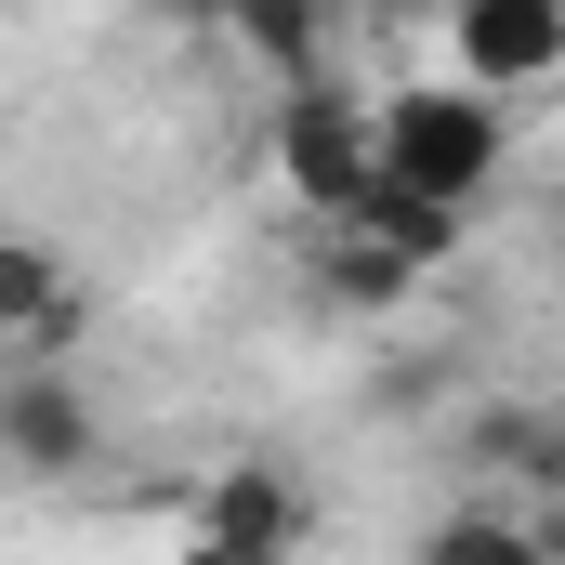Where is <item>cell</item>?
I'll list each match as a JSON object with an SVG mask.
<instances>
[{
	"instance_id": "obj_4",
	"label": "cell",
	"mask_w": 565,
	"mask_h": 565,
	"mask_svg": "<svg viewBox=\"0 0 565 565\" xmlns=\"http://www.w3.org/2000/svg\"><path fill=\"white\" fill-rule=\"evenodd\" d=\"M0 460H13L26 487H53V473L93 460V395H79V369H0Z\"/></svg>"
},
{
	"instance_id": "obj_11",
	"label": "cell",
	"mask_w": 565,
	"mask_h": 565,
	"mask_svg": "<svg viewBox=\"0 0 565 565\" xmlns=\"http://www.w3.org/2000/svg\"><path fill=\"white\" fill-rule=\"evenodd\" d=\"M316 289H329V302H355V316H382V302H408V289H422V264H408V250H382L369 224H316Z\"/></svg>"
},
{
	"instance_id": "obj_12",
	"label": "cell",
	"mask_w": 565,
	"mask_h": 565,
	"mask_svg": "<svg viewBox=\"0 0 565 565\" xmlns=\"http://www.w3.org/2000/svg\"><path fill=\"white\" fill-rule=\"evenodd\" d=\"M184 565H289V553H237V540H184Z\"/></svg>"
},
{
	"instance_id": "obj_10",
	"label": "cell",
	"mask_w": 565,
	"mask_h": 565,
	"mask_svg": "<svg viewBox=\"0 0 565 565\" xmlns=\"http://www.w3.org/2000/svg\"><path fill=\"white\" fill-rule=\"evenodd\" d=\"M342 224H369V237H382V250H408L422 277L460 250V237H473V211H447V198H434V184H408V171H382V184H369Z\"/></svg>"
},
{
	"instance_id": "obj_7",
	"label": "cell",
	"mask_w": 565,
	"mask_h": 565,
	"mask_svg": "<svg viewBox=\"0 0 565 565\" xmlns=\"http://www.w3.org/2000/svg\"><path fill=\"white\" fill-rule=\"evenodd\" d=\"M473 460L526 513H565V408H473Z\"/></svg>"
},
{
	"instance_id": "obj_2",
	"label": "cell",
	"mask_w": 565,
	"mask_h": 565,
	"mask_svg": "<svg viewBox=\"0 0 565 565\" xmlns=\"http://www.w3.org/2000/svg\"><path fill=\"white\" fill-rule=\"evenodd\" d=\"M264 158H277V184L316 211V224H342V211L382 184V106H369L355 79H302V93H277Z\"/></svg>"
},
{
	"instance_id": "obj_13",
	"label": "cell",
	"mask_w": 565,
	"mask_h": 565,
	"mask_svg": "<svg viewBox=\"0 0 565 565\" xmlns=\"http://www.w3.org/2000/svg\"><path fill=\"white\" fill-rule=\"evenodd\" d=\"M329 13H382V0H329Z\"/></svg>"
},
{
	"instance_id": "obj_8",
	"label": "cell",
	"mask_w": 565,
	"mask_h": 565,
	"mask_svg": "<svg viewBox=\"0 0 565 565\" xmlns=\"http://www.w3.org/2000/svg\"><path fill=\"white\" fill-rule=\"evenodd\" d=\"M408 565H565V553H553V526H540V513L500 487V500H460V513H434Z\"/></svg>"
},
{
	"instance_id": "obj_9",
	"label": "cell",
	"mask_w": 565,
	"mask_h": 565,
	"mask_svg": "<svg viewBox=\"0 0 565 565\" xmlns=\"http://www.w3.org/2000/svg\"><path fill=\"white\" fill-rule=\"evenodd\" d=\"M329 0H224V40L277 79V93H302V79H329Z\"/></svg>"
},
{
	"instance_id": "obj_3",
	"label": "cell",
	"mask_w": 565,
	"mask_h": 565,
	"mask_svg": "<svg viewBox=\"0 0 565 565\" xmlns=\"http://www.w3.org/2000/svg\"><path fill=\"white\" fill-rule=\"evenodd\" d=\"M434 13H447V53H460L473 93L526 106V93L565 79V0H434Z\"/></svg>"
},
{
	"instance_id": "obj_1",
	"label": "cell",
	"mask_w": 565,
	"mask_h": 565,
	"mask_svg": "<svg viewBox=\"0 0 565 565\" xmlns=\"http://www.w3.org/2000/svg\"><path fill=\"white\" fill-rule=\"evenodd\" d=\"M500 158H513V119H500V93H473L460 66H447V79H408V93H382V171L434 184L447 211H473V198L500 184Z\"/></svg>"
},
{
	"instance_id": "obj_5",
	"label": "cell",
	"mask_w": 565,
	"mask_h": 565,
	"mask_svg": "<svg viewBox=\"0 0 565 565\" xmlns=\"http://www.w3.org/2000/svg\"><path fill=\"white\" fill-rule=\"evenodd\" d=\"M184 540H237V553H302L316 540V500H302V473L289 460H224L211 487H198V526Z\"/></svg>"
},
{
	"instance_id": "obj_6",
	"label": "cell",
	"mask_w": 565,
	"mask_h": 565,
	"mask_svg": "<svg viewBox=\"0 0 565 565\" xmlns=\"http://www.w3.org/2000/svg\"><path fill=\"white\" fill-rule=\"evenodd\" d=\"M79 329H93V302L66 289V264H53L40 237H13V250H0V342H13V369H66Z\"/></svg>"
}]
</instances>
